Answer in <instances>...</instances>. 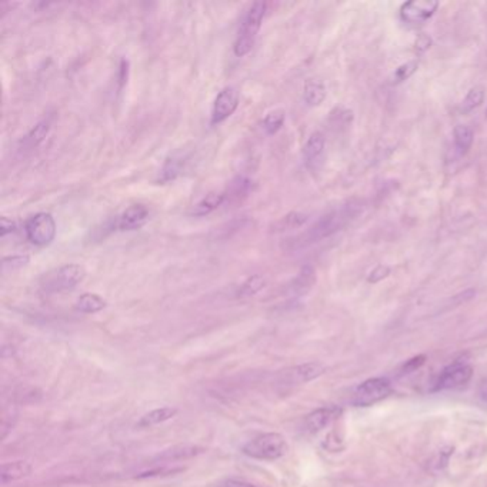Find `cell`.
Returning <instances> with one entry per match:
<instances>
[{"instance_id": "20", "label": "cell", "mask_w": 487, "mask_h": 487, "mask_svg": "<svg viewBox=\"0 0 487 487\" xmlns=\"http://www.w3.org/2000/svg\"><path fill=\"white\" fill-rule=\"evenodd\" d=\"M178 411L176 408H172V407H160V408H154V411L146 413L138 423L139 427H150V426H156V424H159V423H163V422H167L170 420L172 417L176 416Z\"/></svg>"}, {"instance_id": "11", "label": "cell", "mask_w": 487, "mask_h": 487, "mask_svg": "<svg viewBox=\"0 0 487 487\" xmlns=\"http://www.w3.org/2000/svg\"><path fill=\"white\" fill-rule=\"evenodd\" d=\"M187 162V154H185L183 152H178L166 159L160 174H159V182L162 183H167L176 179L179 174L182 173L185 165Z\"/></svg>"}, {"instance_id": "14", "label": "cell", "mask_w": 487, "mask_h": 487, "mask_svg": "<svg viewBox=\"0 0 487 487\" xmlns=\"http://www.w3.org/2000/svg\"><path fill=\"white\" fill-rule=\"evenodd\" d=\"M226 202V193L222 191H211L193 207L191 214L196 218H203L210 214L211 211H214L216 209H219L223 203Z\"/></svg>"}, {"instance_id": "36", "label": "cell", "mask_w": 487, "mask_h": 487, "mask_svg": "<svg viewBox=\"0 0 487 487\" xmlns=\"http://www.w3.org/2000/svg\"><path fill=\"white\" fill-rule=\"evenodd\" d=\"M479 393H480V396L487 402V379L481 382V384H480V387H479Z\"/></svg>"}, {"instance_id": "32", "label": "cell", "mask_w": 487, "mask_h": 487, "mask_svg": "<svg viewBox=\"0 0 487 487\" xmlns=\"http://www.w3.org/2000/svg\"><path fill=\"white\" fill-rule=\"evenodd\" d=\"M432 46V37L426 34V33H422L417 36V39L415 41V52L422 54L424 53L428 48Z\"/></svg>"}, {"instance_id": "3", "label": "cell", "mask_w": 487, "mask_h": 487, "mask_svg": "<svg viewBox=\"0 0 487 487\" xmlns=\"http://www.w3.org/2000/svg\"><path fill=\"white\" fill-rule=\"evenodd\" d=\"M287 452V442L280 433H263L243 446V453L258 460H278Z\"/></svg>"}, {"instance_id": "30", "label": "cell", "mask_w": 487, "mask_h": 487, "mask_svg": "<svg viewBox=\"0 0 487 487\" xmlns=\"http://www.w3.org/2000/svg\"><path fill=\"white\" fill-rule=\"evenodd\" d=\"M388 275H391V269H388L387 266L379 265L372 271H370L369 276H367V282L369 283H379L380 280L386 279Z\"/></svg>"}, {"instance_id": "33", "label": "cell", "mask_w": 487, "mask_h": 487, "mask_svg": "<svg viewBox=\"0 0 487 487\" xmlns=\"http://www.w3.org/2000/svg\"><path fill=\"white\" fill-rule=\"evenodd\" d=\"M0 227H2V238H5L9 233H13L16 230V222L8 218H2L0 219Z\"/></svg>"}, {"instance_id": "18", "label": "cell", "mask_w": 487, "mask_h": 487, "mask_svg": "<svg viewBox=\"0 0 487 487\" xmlns=\"http://www.w3.org/2000/svg\"><path fill=\"white\" fill-rule=\"evenodd\" d=\"M49 130H50V122L48 119H43L39 123H36L30 129V132L23 138L22 147H25V150H30V149L37 147L46 139V136L49 134Z\"/></svg>"}, {"instance_id": "24", "label": "cell", "mask_w": 487, "mask_h": 487, "mask_svg": "<svg viewBox=\"0 0 487 487\" xmlns=\"http://www.w3.org/2000/svg\"><path fill=\"white\" fill-rule=\"evenodd\" d=\"M284 119H286V113L284 110L282 109H276V110H271L266 114V118L263 119V129L267 134H276L283 123H284Z\"/></svg>"}, {"instance_id": "28", "label": "cell", "mask_w": 487, "mask_h": 487, "mask_svg": "<svg viewBox=\"0 0 487 487\" xmlns=\"http://www.w3.org/2000/svg\"><path fill=\"white\" fill-rule=\"evenodd\" d=\"M416 70H417V62L413 61V62L403 63L393 72V74L391 76V79L388 81H391V85H399V83L407 81L411 76H413Z\"/></svg>"}, {"instance_id": "21", "label": "cell", "mask_w": 487, "mask_h": 487, "mask_svg": "<svg viewBox=\"0 0 487 487\" xmlns=\"http://www.w3.org/2000/svg\"><path fill=\"white\" fill-rule=\"evenodd\" d=\"M251 189V182L246 176H238L233 180L226 191V200L231 202H242L245 198L249 196Z\"/></svg>"}, {"instance_id": "26", "label": "cell", "mask_w": 487, "mask_h": 487, "mask_svg": "<svg viewBox=\"0 0 487 487\" xmlns=\"http://www.w3.org/2000/svg\"><path fill=\"white\" fill-rule=\"evenodd\" d=\"M324 373V367L320 363H304L295 369V375L300 382L315 380Z\"/></svg>"}, {"instance_id": "6", "label": "cell", "mask_w": 487, "mask_h": 487, "mask_svg": "<svg viewBox=\"0 0 487 487\" xmlns=\"http://www.w3.org/2000/svg\"><path fill=\"white\" fill-rule=\"evenodd\" d=\"M392 393V384L387 379L375 377L363 382L353 393V404L358 407L373 406Z\"/></svg>"}, {"instance_id": "5", "label": "cell", "mask_w": 487, "mask_h": 487, "mask_svg": "<svg viewBox=\"0 0 487 487\" xmlns=\"http://www.w3.org/2000/svg\"><path fill=\"white\" fill-rule=\"evenodd\" d=\"M56 222L50 213H37L32 216L26 225L25 231L28 240L39 247L49 246L56 238Z\"/></svg>"}, {"instance_id": "2", "label": "cell", "mask_w": 487, "mask_h": 487, "mask_svg": "<svg viewBox=\"0 0 487 487\" xmlns=\"http://www.w3.org/2000/svg\"><path fill=\"white\" fill-rule=\"evenodd\" d=\"M266 9H267L266 2H255L249 6L247 12L245 13L236 37V42L233 45V52H235L238 57L246 56L251 50L253 45H255L256 36L263 23Z\"/></svg>"}, {"instance_id": "35", "label": "cell", "mask_w": 487, "mask_h": 487, "mask_svg": "<svg viewBox=\"0 0 487 487\" xmlns=\"http://www.w3.org/2000/svg\"><path fill=\"white\" fill-rule=\"evenodd\" d=\"M226 487H256V486L242 481V480H229V481H226Z\"/></svg>"}, {"instance_id": "8", "label": "cell", "mask_w": 487, "mask_h": 487, "mask_svg": "<svg viewBox=\"0 0 487 487\" xmlns=\"http://www.w3.org/2000/svg\"><path fill=\"white\" fill-rule=\"evenodd\" d=\"M473 376V369L466 363H453L446 367L439 376L433 391H449V388H457L469 383Z\"/></svg>"}, {"instance_id": "23", "label": "cell", "mask_w": 487, "mask_h": 487, "mask_svg": "<svg viewBox=\"0 0 487 487\" xmlns=\"http://www.w3.org/2000/svg\"><path fill=\"white\" fill-rule=\"evenodd\" d=\"M453 138H455V145L457 147V150L464 154L469 152V149L473 145L475 141V133L473 130L466 126V125H457L453 130Z\"/></svg>"}, {"instance_id": "31", "label": "cell", "mask_w": 487, "mask_h": 487, "mask_svg": "<svg viewBox=\"0 0 487 487\" xmlns=\"http://www.w3.org/2000/svg\"><path fill=\"white\" fill-rule=\"evenodd\" d=\"M426 362V356L424 355H420V356H416L411 360H407L403 367H402V372L403 373H412V372H416L417 369H420Z\"/></svg>"}, {"instance_id": "12", "label": "cell", "mask_w": 487, "mask_h": 487, "mask_svg": "<svg viewBox=\"0 0 487 487\" xmlns=\"http://www.w3.org/2000/svg\"><path fill=\"white\" fill-rule=\"evenodd\" d=\"M30 473H32V464L23 460L3 463L2 467H0V479H2V484L21 480L23 477H28Z\"/></svg>"}, {"instance_id": "9", "label": "cell", "mask_w": 487, "mask_h": 487, "mask_svg": "<svg viewBox=\"0 0 487 487\" xmlns=\"http://www.w3.org/2000/svg\"><path fill=\"white\" fill-rule=\"evenodd\" d=\"M439 8L436 0H412L400 8L402 21L411 25H420L431 19Z\"/></svg>"}, {"instance_id": "17", "label": "cell", "mask_w": 487, "mask_h": 487, "mask_svg": "<svg viewBox=\"0 0 487 487\" xmlns=\"http://www.w3.org/2000/svg\"><path fill=\"white\" fill-rule=\"evenodd\" d=\"M315 283H316V270L313 269V266L306 265L300 269L299 275L293 279V282H291L290 289L296 295H304L315 286Z\"/></svg>"}, {"instance_id": "34", "label": "cell", "mask_w": 487, "mask_h": 487, "mask_svg": "<svg viewBox=\"0 0 487 487\" xmlns=\"http://www.w3.org/2000/svg\"><path fill=\"white\" fill-rule=\"evenodd\" d=\"M127 76H129V62L126 59H122L121 68H119V83H121V87H123L127 83Z\"/></svg>"}, {"instance_id": "29", "label": "cell", "mask_w": 487, "mask_h": 487, "mask_svg": "<svg viewBox=\"0 0 487 487\" xmlns=\"http://www.w3.org/2000/svg\"><path fill=\"white\" fill-rule=\"evenodd\" d=\"M30 262V258L28 255H14V256H8L2 260V269L3 271L8 270H14L21 269L23 266H28Z\"/></svg>"}, {"instance_id": "4", "label": "cell", "mask_w": 487, "mask_h": 487, "mask_svg": "<svg viewBox=\"0 0 487 487\" xmlns=\"http://www.w3.org/2000/svg\"><path fill=\"white\" fill-rule=\"evenodd\" d=\"M86 276V270L81 265H65L57 267L48 275H45L42 280L43 290L49 293H56V291H66L74 289L77 284L82 283Z\"/></svg>"}, {"instance_id": "25", "label": "cell", "mask_w": 487, "mask_h": 487, "mask_svg": "<svg viewBox=\"0 0 487 487\" xmlns=\"http://www.w3.org/2000/svg\"><path fill=\"white\" fill-rule=\"evenodd\" d=\"M266 286V279L260 275H253L247 278V280L240 286L238 296L239 298H250L258 295L259 291Z\"/></svg>"}, {"instance_id": "7", "label": "cell", "mask_w": 487, "mask_h": 487, "mask_svg": "<svg viewBox=\"0 0 487 487\" xmlns=\"http://www.w3.org/2000/svg\"><path fill=\"white\" fill-rule=\"evenodd\" d=\"M240 96L236 87L227 86L219 92L216 99L213 102L211 114H210V123L211 125H220L227 121L230 116L236 112L239 106Z\"/></svg>"}, {"instance_id": "10", "label": "cell", "mask_w": 487, "mask_h": 487, "mask_svg": "<svg viewBox=\"0 0 487 487\" xmlns=\"http://www.w3.org/2000/svg\"><path fill=\"white\" fill-rule=\"evenodd\" d=\"M150 218L149 209L145 205H133L127 207L116 222V227L121 231H132L143 227Z\"/></svg>"}, {"instance_id": "15", "label": "cell", "mask_w": 487, "mask_h": 487, "mask_svg": "<svg viewBox=\"0 0 487 487\" xmlns=\"http://www.w3.org/2000/svg\"><path fill=\"white\" fill-rule=\"evenodd\" d=\"M303 99L309 106H320L326 99V86L322 81L307 79L303 86Z\"/></svg>"}, {"instance_id": "16", "label": "cell", "mask_w": 487, "mask_h": 487, "mask_svg": "<svg viewBox=\"0 0 487 487\" xmlns=\"http://www.w3.org/2000/svg\"><path fill=\"white\" fill-rule=\"evenodd\" d=\"M339 412L335 407H323L318 408L313 413H310L306 417V426L310 432H320L330 422H332Z\"/></svg>"}, {"instance_id": "13", "label": "cell", "mask_w": 487, "mask_h": 487, "mask_svg": "<svg viewBox=\"0 0 487 487\" xmlns=\"http://www.w3.org/2000/svg\"><path fill=\"white\" fill-rule=\"evenodd\" d=\"M324 147H326V139L323 133L315 132L309 136V139L303 147V156L307 166H313L322 158Z\"/></svg>"}, {"instance_id": "19", "label": "cell", "mask_w": 487, "mask_h": 487, "mask_svg": "<svg viewBox=\"0 0 487 487\" xmlns=\"http://www.w3.org/2000/svg\"><path fill=\"white\" fill-rule=\"evenodd\" d=\"M106 304H107L106 300L99 295L83 293L79 299L76 300L74 307L79 311H82V313L92 315V313H97V311H102L106 307Z\"/></svg>"}, {"instance_id": "27", "label": "cell", "mask_w": 487, "mask_h": 487, "mask_svg": "<svg viewBox=\"0 0 487 487\" xmlns=\"http://www.w3.org/2000/svg\"><path fill=\"white\" fill-rule=\"evenodd\" d=\"M484 101V89L481 86H475L469 92H467L464 101L462 103V112L469 113L475 109H477Z\"/></svg>"}, {"instance_id": "22", "label": "cell", "mask_w": 487, "mask_h": 487, "mask_svg": "<svg viewBox=\"0 0 487 487\" xmlns=\"http://www.w3.org/2000/svg\"><path fill=\"white\" fill-rule=\"evenodd\" d=\"M307 222V214L300 213V211H291L287 213L286 216L280 218L275 225H273V231L279 233V231H286V230H291V229H298L300 226H303Z\"/></svg>"}, {"instance_id": "1", "label": "cell", "mask_w": 487, "mask_h": 487, "mask_svg": "<svg viewBox=\"0 0 487 487\" xmlns=\"http://www.w3.org/2000/svg\"><path fill=\"white\" fill-rule=\"evenodd\" d=\"M363 209V202L359 199H352L346 202L339 209H335L324 214L313 226L309 227L304 233L299 235L295 239H290L291 249H300L306 247L311 243H316L326 238H330L339 230H342L347 223L356 219L358 214Z\"/></svg>"}]
</instances>
